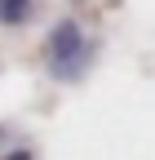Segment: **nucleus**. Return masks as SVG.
<instances>
[{"label":"nucleus","mask_w":155,"mask_h":160,"mask_svg":"<svg viewBox=\"0 0 155 160\" xmlns=\"http://www.w3.org/2000/svg\"><path fill=\"white\" fill-rule=\"evenodd\" d=\"M40 0H0V27H27Z\"/></svg>","instance_id":"obj_2"},{"label":"nucleus","mask_w":155,"mask_h":160,"mask_svg":"<svg viewBox=\"0 0 155 160\" xmlns=\"http://www.w3.org/2000/svg\"><path fill=\"white\" fill-rule=\"evenodd\" d=\"M89 58H93V45H89V36L84 27L75 22V18H62L53 31H49V45H45V62L58 80H75L84 67H89Z\"/></svg>","instance_id":"obj_1"},{"label":"nucleus","mask_w":155,"mask_h":160,"mask_svg":"<svg viewBox=\"0 0 155 160\" xmlns=\"http://www.w3.org/2000/svg\"><path fill=\"white\" fill-rule=\"evenodd\" d=\"M0 160H31V151H9V156H0Z\"/></svg>","instance_id":"obj_3"}]
</instances>
